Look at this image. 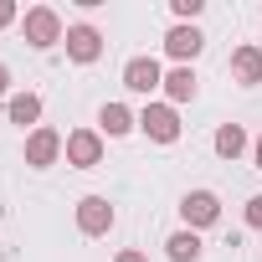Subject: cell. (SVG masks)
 Returning a JSON list of instances; mask_svg holds the SVG:
<instances>
[{"label": "cell", "instance_id": "cell-18", "mask_svg": "<svg viewBox=\"0 0 262 262\" xmlns=\"http://www.w3.org/2000/svg\"><path fill=\"white\" fill-rule=\"evenodd\" d=\"M11 21H16V6H11V0H0V31H6Z\"/></svg>", "mask_w": 262, "mask_h": 262}, {"label": "cell", "instance_id": "cell-1", "mask_svg": "<svg viewBox=\"0 0 262 262\" xmlns=\"http://www.w3.org/2000/svg\"><path fill=\"white\" fill-rule=\"evenodd\" d=\"M26 41H31L36 52H47V47L67 41V36H62V21H57V11H52V6H36V11H26Z\"/></svg>", "mask_w": 262, "mask_h": 262}, {"label": "cell", "instance_id": "cell-19", "mask_svg": "<svg viewBox=\"0 0 262 262\" xmlns=\"http://www.w3.org/2000/svg\"><path fill=\"white\" fill-rule=\"evenodd\" d=\"M113 262H149V257H144V252H118Z\"/></svg>", "mask_w": 262, "mask_h": 262}, {"label": "cell", "instance_id": "cell-3", "mask_svg": "<svg viewBox=\"0 0 262 262\" xmlns=\"http://www.w3.org/2000/svg\"><path fill=\"white\" fill-rule=\"evenodd\" d=\"M77 226H82V236H103L113 226V206L103 195H82L77 201Z\"/></svg>", "mask_w": 262, "mask_h": 262}, {"label": "cell", "instance_id": "cell-15", "mask_svg": "<svg viewBox=\"0 0 262 262\" xmlns=\"http://www.w3.org/2000/svg\"><path fill=\"white\" fill-rule=\"evenodd\" d=\"M36 118H41V98H36V93H16V98H11V123L26 128V123H36Z\"/></svg>", "mask_w": 262, "mask_h": 262}, {"label": "cell", "instance_id": "cell-16", "mask_svg": "<svg viewBox=\"0 0 262 262\" xmlns=\"http://www.w3.org/2000/svg\"><path fill=\"white\" fill-rule=\"evenodd\" d=\"M170 6H175V16H180V21H195V16L206 11V0H170Z\"/></svg>", "mask_w": 262, "mask_h": 262}, {"label": "cell", "instance_id": "cell-10", "mask_svg": "<svg viewBox=\"0 0 262 262\" xmlns=\"http://www.w3.org/2000/svg\"><path fill=\"white\" fill-rule=\"evenodd\" d=\"M231 72H236V82H262V52L257 47H236V57H231Z\"/></svg>", "mask_w": 262, "mask_h": 262}, {"label": "cell", "instance_id": "cell-20", "mask_svg": "<svg viewBox=\"0 0 262 262\" xmlns=\"http://www.w3.org/2000/svg\"><path fill=\"white\" fill-rule=\"evenodd\" d=\"M6 88H11V72H6V67H0V98H6Z\"/></svg>", "mask_w": 262, "mask_h": 262}, {"label": "cell", "instance_id": "cell-12", "mask_svg": "<svg viewBox=\"0 0 262 262\" xmlns=\"http://www.w3.org/2000/svg\"><path fill=\"white\" fill-rule=\"evenodd\" d=\"M242 149H247V128H242V123H221V128H216V155H221V160H236Z\"/></svg>", "mask_w": 262, "mask_h": 262}, {"label": "cell", "instance_id": "cell-17", "mask_svg": "<svg viewBox=\"0 0 262 262\" xmlns=\"http://www.w3.org/2000/svg\"><path fill=\"white\" fill-rule=\"evenodd\" d=\"M247 226H262V195L247 201Z\"/></svg>", "mask_w": 262, "mask_h": 262}, {"label": "cell", "instance_id": "cell-8", "mask_svg": "<svg viewBox=\"0 0 262 262\" xmlns=\"http://www.w3.org/2000/svg\"><path fill=\"white\" fill-rule=\"evenodd\" d=\"M67 57L72 62H98L103 57V36L93 26H67Z\"/></svg>", "mask_w": 262, "mask_h": 262}, {"label": "cell", "instance_id": "cell-7", "mask_svg": "<svg viewBox=\"0 0 262 262\" xmlns=\"http://www.w3.org/2000/svg\"><path fill=\"white\" fill-rule=\"evenodd\" d=\"M180 216H185V226H211V221L221 216V201H216L211 190H190V195L180 201Z\"/></svg>", "mask_w": 262, "mask_h": 262}, {"label": "cell", "instance_id": "cell-5", "mask_svg": "<svg viewBox=\"0 0 262 262\" xmlns=\"http://www.w3.org/2000/svg\"><path fill=\"white\" fill-rule=\"evenodd\" d=\"M123 88H134V93H155V88H165L160 62H155V57H134V62L123 67Z\"/></svg>", "mask_w": 262, "mask_h": 262}, {"label": "cell", "instance_id": "cell-14", "mask_svg": "<svg viewBox=\"0 0 262 262\" xmlns=\"http://www.w3.org/2000/svg\"><path fill=\"white\" fill-rule=\"evenodd\" d=\"M165 247H170V262H201V236L195 231H175Z\"/></svg>", "mask_w": 262, "mask_h": 262}, {"label": "cell", "instance_id": "cell-21", "mask_svg": "<svg viewBox=\"0 0 262 262\" xmlns=\"http://www.w3.org/2000/svg\"><path fill=\"white\" fill-rule=\"evenodd\" d=\"M252 155H257V170H262V134H257V144H252Z\"/></svg>", "mask_w": 262, "mask_h": 262}, {"label": "cell", "instance_id": "cell-4", "mask_svg": "<svg viewBox=\"0 0 262 262\" xmlns=\"http://www.w3.org/2000/svg\"><path fill=\"white\" fill-rule=\"evenodd\" d=\"M98 160H103V139L93 134V128H77V134H67V165L93 170Z\"/></svg>", "mask_w": 262, "mask_h": 262}, {"label": "cell", "instance_id": "cell-2", "mask_svg": "<svg viewBox=\"0 0 262 262\" xmlns=\"http://www.w3.org/2000/svg\"><path fill=\"white\" fill-rule=\"evenodd\" d=\"M139 128H144L155 144H175V139H180V118H175L170 103H149V108L139 113Z\"/></svg>", "mask_w": 262, "mask_h": 262}, {"label": "cell", "instance_id": "cell-13", "mask_svg": "<svg viewBox=\"0 0 262 262\" xmlns=\"http://www.w3.org/2000/svg\"><path fill=\"white\" fill-rule=\"evenodd\" d=\"M165 93H170V103H190V98H195V72H190V67H175V72L165 77Z\"/></svg>", "mask_w": 262, "mask_h": 262}, {"label": "cell", "instance_id": "cell-9", "mask_svg": "<svg viewBox=\"0 0 262 262\" xmlns=\"http://www.w3.org/2000/svg\"><path fill=\"white\" fill-rule=\"evenodd\" d=\"M201 47H206V36H201L195 26H175V31L165 36V52H170L175 62H190V57H195Z\"/></svg>", "mask_w": 262, "mask_h": 262}, {"label": "cell", "instance_id": "cell-6", "mask_svg": "<svg viewBox=\"0 0 262 262\" xmlns=\"http://www.w3.org/2000/svg\"><path fill=\"white\" fill-rule=\"evenodd\" d=\"M57 155H62V134L57 128H36V134L26 139V165L47 170V165H57Z\"/></svg>", "mask_w": 262, "mask_h": 262}, {"label": "cell", "instance_id": "cell-11", "mask_svg": "<svg viewBox=\"0 0 262 262\" xmlns=\"http://www.w3.org/2000/svg\"><path fill=\"white\" fill-rule=\"evenodd\" d=\"M98 123H103V134H113V139H118V134H128V128H134L139 118L128 113L123 103H103V113H98Z\"/></svg>", "mask_w": 262, "mask_h": 262}]
</instances>
